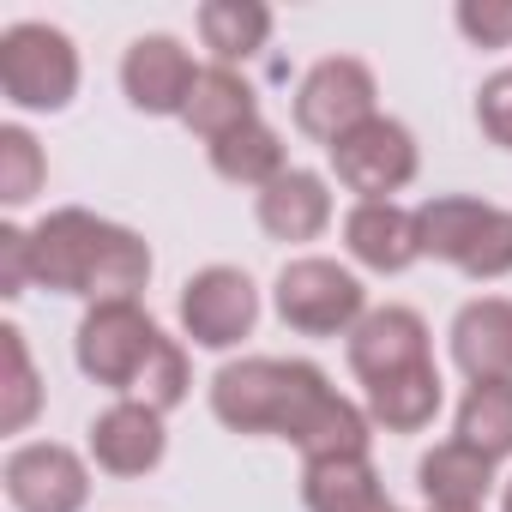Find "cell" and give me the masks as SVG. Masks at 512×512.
I'll return each mask as SVG.
<instances>
[{
	"label": "cell",
	"instance_id": "obj_1",
	"mask_svg": "<svg viewBox=\"0 0 512 512\" xmlns=\"http://www.w3.org/2000/svg\"><path fill=\"white\" fill-rule=\"evenodd\" d=\"M211 416L229 434H278L314 458H362L374 440V422L362 404L332 392V380L314 362L290 356H241L211 374Z\"/></svg>",
	"mask_w": 512,
	"mask_h": 512
},
{
	"label": "cell",
	"instance_id": "obj_2",
	"mask_svg": "<svg viewBox=\"0 0 512 512\" xmlns=\"http://www.w3.org/2000/svg\"><path fill=\"white\" fill-rule=\"evenodd\" d=\"M31 272L55 296L79 302H139L151 284V247L127 223H109L85 205H61L31 229Z\"/></svg>",
	"mask_w": 512,
	"mask_h": 512
},
{
	"label": "cell",
	"instance_id": "obj_3",
	"mask_svg": "<svg viewBox=\"0 0 512 512\" xmlns=\"http://www.w3.org/2000/svg\"><path fill=\"white\" fill-rule=\"evenodd\" d=\"M422 260H446L476 284L512 278V211L476 193H434L416 205Z\"/></svg>",
	"mask_w": 512,
	"mask_h": 512
},
{
	"label": "cell",
	"instance_id": "obj_4",
	"mask_svg": "<svg viewBox=\"0 0 512 512\" xmlns=\"http://www.w3.org/2000/svg\"><path fill=\"white\" fill-rule=\"evenodd\" d=\"M175 338H163V326L139 308V302H97L85 308L79 332H73V356H79V374L121 392V398H139L145 380L157 374L163 350Z\"/></svg>",
	"mask_w": 512,
	"mask_h": 512
},
{
	"label": "cell",
	"instance_id": "obj_5",
	"mask_svg": "<svg viewBox=\"0 0 512 512\" xmlns=\"http://www.w3.org/2000/svg\"><path fill=\"white\" fill-rule=\"evenodd\" d=\"M0 91L25 115H61L79 97V49L67 31L25 19L0 31Z\"/></svg>",
	"mask_w": 512,
	"mask_h": 512
},
{
	"label": "cell",
	"instance_id": "obj_6",
	"mask_svg": "<svg viewBox=\"0 0 512 512\" xmlns=\"http://www.w3.org/2000/svg\"><path fill=\"white\" fill-rule=\"evenodd\" d=\"M272 308L302 338H350L362 326V314H368V290H362V278L350 266L308 253V260H290L278 272Z\"/></svg>",
	"mask_w": 512,
	"mask_h": 512
},
{
	"label": "cell",
	"instance_id": "obj_7",
	"mask_svg": "<svg viewBox=\"0 0 512 512\" xmlns=\"http://www.w3.org/2000/svg\"><path fill=\"white\" fill-rule=\"evenodd\" d=\"M374 97H380V85H374V67H368V61H356V55H326V61H314V67L302 73V85H296V127L332 151L344 133H356L362 121L380 115Z\"/></svg>",
	"mask_w": 512,
	"mask_h": 512
},
{
	"label": "cell",
	"instance_id": "obj_8",
	"mask_svg": "<svg viewBox=\"0 0 512 512\" xmlns=\"http://www.w3.org/2000/svg\"><path fill=\"white\" fill-rule=\"evenodd\" d=\"M326 157H332L338 187L356 193V205H380V199L404 193V187L416 181V163H422V157H416V133H410L404 121H392V115L362 121V127L344 133Z\"/></svg>",
	"mask_w": 512,
	"mask_h": 512
},
{
	"label": "cell",
	"instance_id": "obj_9",
	"mask_svg": "<svg viewBox=\"0 0 512 512\" xmlns=\"http://www.w3.org/2000/svg\"><path fill=\"white\" fill-rule=\"evenodd\" d=\"M175 314L199 350H235L260 326V290H253V278L241 266H205L181 284Z\"/></svg>",
	"mask_w": 512,
	"mask_h": 512
},
{
	"label": "cell",
	"instance_id": "obj_10",
	"mask_svg": "<svg viewBox=\"0 0 512 512\" xmlns=\"http://www.w3.org/2000/svg\"><path fill=\"white\" fill-rule=\"evenodd\" d=\"M0 482H7V500L19 512H85L91 500V464L61 440L13 446L0 464Z\"/></svg>",
	"mask_w": 512,
	"mask_h": 512
},
{
	"label": "cell",
	"instance_id": "obj_11",
	"mask_svg": "<svg viewBox=\"0 0 512 512\" xmlns=\"http://www.w3.org/2000/svg\"><path fill=\"white\" fill-rule=\"evenodd\" d=\"M344 356H350V374L362 386H380V380H398L410 368H428L434 362V338H428V320L416 308H368L362 326L344 338Z\"/></svg>",
	"mask_w": 512,
	"mask_h": 512
},
{
	"label": "cell",
	"instance_id": "obj_12",
	"mask_svg": "<svg viewBox=\"0 0 512 512\" xmlns=\"http://www.w3.org/2000/svg\"><path fill=\"white\" fill-rule=\"evenodd\" d=\"M205 67H193V49L169 31L133 37L121 55V91L139 115H187V97Z\"/></svg>",
	"mask_w": 512,
	"mask_h": 512
},
{
	"label": "cell",
	"instance_id": "obj_13",
	"mask_svg": "<svg viewBox=\"0 0 512 512\" xmlns=\"http://www.w3.org/2000/svg\"><path fill=\"white\" fill-rule=\"evenodd\" d=\"M169 452V428L163 410L139 404V398H115L97 422H91V458L109 476H151Z\"/></svg>",
	"mask_w": 512,
	"mask_h": 512
},
{
	"label": "cell",
	"instance_id": "obj_14",
	"mask_svg": "<svg viewBox=\"0 0 512 512\" xmlns=\"http://www.w3.org/2000/svg\"><path fill=\"white\" fill-rule=\"evenodd\" d=\"M344 247L350 260L380 272V278H398L422 260V235H416V211H404L398 199H380V205H350L344 217Z\"/></svg>",
	"mask_w": 512,
	"mask_h": 512
},
{
	"label": "cell",
	"instance_id": "obj_15",
	"mask_svg": "<svg viewBox=\"0 0 512 512\" xmlns=\"http://www.w3.org/2000/svg\"><path fill=\"white\" fill-rule=\"evenodd\" d=\"M452 362L470 380H512V296H476L452 314Z\"/></svg>",
	"mask_w": 512,
	"mask_h": 512
},
{
	"label": "cell",
	"instance_id": "obj_16",
	"mask_svg": "<svg viewBox=\"0 0 512 512\" xmlns=\"http://www.w3.org/2000/svg\"><path fill=\"white\" fill-rule=\"evenodd\" d=\"M416 488H422L428 512H482V500L494 494V458H482L476 446H464L452 434L434 452H422Z\"/></svg>",
	"mask_w": 512,
	"mask_h": 512
},
{
	"label": "cell",
	"instance_id": "obj_17",
	"mask_svg": "<svg viewBox=\"0 0 512 512\" xmlns=\"http://www.w3.org/2000/svg\"><path fill=\"white\" fill-rule=\"evenodd\" d=\"M253 211H260V229L272 241H320L332 229V187L314 169H284L253 199Z\"/></svg>",
	"mask_w": 512,
	"mask_h": 512
},
{
	"label": "cell",
	"instance_id": "obj_18",
	"mask_svg": "<svg viewBox=\"0 0 512 512\" xmlns=\"http://www.w3.org/2000/svg\"><path fill=\"white\" fill-rule=\"evenodd\" d=\"M302 506L308 512H386L392 494L374 470V458H314L302 464Z\"/></svg>",
	"mask_w": 512,
	"mask_h": 512
},
{
	"label": "cell",
	"instance_id": "obj_19",
	"mask_svg": "<svg viewBox=\"0 0 512 512\" xmlns=\"http://www.w3.org/2000/svg\"><path fill=\"white\" fill-rule=\"evenodd\" d=\"M368 392V422L374 428H386V434H422L434 416H440V404H446V380H440V368L428 362V368H410V374H398V380H380V386H362Z\"/></svg>",
	"mask_w": 512,
	"mask_h": 512
},
{
	"label": "cell",
	"instance_id": "obj_20",
	"mask_svg": "<svg viewBox=\"0 0 512 512\" xmlns=\"http://www.w3.org/2000/svg\"><path fill=\"white\" fill-rule=\"evenodd\" d=\"M187 133H199L205 145H217V139H229L235 127H247V121H260V97H253V85L235 73V67H205L199 73V85H193V97H187Z\"/></svg>",
	"mask_w": 512,
	"mask_h": 512
},
{
	"label": "cell",
	"instance_id": "obj_21",
	"mask_svg": "<svg viewBox=\"0 0 512 512\" xmlns=\"http://www.w3.org/2000/svg\"><path fill=\"white\" fill-rule=\"evenodd\" d=\"M266 37H272V7H260V0H205L199 7V43L211 49L217 67L253 61Z\"/></svg>",
	"mask_w": 512,
	"mask_h": 512
},
{
	"label": "cell",
	"instance_id": "obj_22",
	"mask_svg": "<svg viewBox=\"0 0 512 512\" xmlns=\"http://www.w3.org/2000/svg\"><path fill=\"white\" fill-rule=\"evenodd\" d=\"M211 151V169L223 175V181H235V187H272L284 169H296L290 163V151H284V139H278V127H266V121H247V127H235L229 139H217V145H205Z\"/></svg>",
	"mask_w": 512,
	"mask_h": 512
},
{
	"label": "cell",
	"instance_id": "obj_23",
	"mask_svg": "<svg viewBox=\"0 0 512 512\" xmlns=\"http://www.w3.org/2000/svg\"><path fill=\"white\" fill-rule=\"evenodd\" d=\"M458 440L482 458H512V380H470L458 398Z\"/></svg>",
	"mask_w": 512,
	"mask_h": 512
},
{
	"label": "cell",
	"instance_id": "obj_24",
	"mask_svg": "<svg viewBox=\"0 0 512 512\" xmlns=\"http://www.w3.org/2000/svg\"><path fill=\"white\" fill-rule=\"evenodd\" d=\"M0 356H7V386H0V434H25L43 410V380L25 350L19 326H0Z\"/></svg>",
	"mask_w": 512,
	"mask_h": 512
},
{
	"label": "cell",
	"instance_id": "obj_25",
	"mask_svg": "<svg viewBox=\"0 0 512 512\" xmlns=\"http://www.w3.org/2000/svg\"><path fill=\"white\" fill-rule=\"evenodd\" d=\"M43 181H49L43 145L19 121H7V127H0V205H31L43 193Z\"/></svg>",
	"mask_w": 512,
	"mask_h": 512
},
{
	"label": "cell",
	"instance_id": "obj_26",
	"mask_svg": "<svg viewBox=\"0 0 512 512\" xmlns=\"http://www.w3.org/2000/svg\"><path fill=\"white\" fill-rule=\"evenodd\" d=\"M476 127H482L488 145L512 151V67H500V73L482 79V91H476Z\"/></svg>",
	"mask_w": 512,
	"mask_h": 512
},
{
	"label": "cell",
	"instance_id": "obj_27",
	"mask_svg": "<svg viewBox=\"0 0 512 512\" xmlns=\"http://www.w3.org/2000/svg\"><path fill=\"white\" fill-rule=\"evenodd\" d=\"M458 31L476 49H506L512 43V0H458Z\"/></svg>",
	"mask_w": 512,
	"mask_h": 512
},
{
	"label": "cell",
	"instance_id": "obj_28",
	"mask_svg": "<svg viewBox=\"0 0 512 512\" xmlns=\"http://www.w3.org/2000/svg\"><path fill=\"white\" fill-rule=\"evenodd\" d=\"M31 284H37V272H31V229L7 223V229H0V296L19 302Z\"/></svg>",
	"mask_w": 512,
	"mask_h": 512
},
{
	"label": "cell",
	"instance_id": "obj_29",
	"mask_svg": "<svg viewBox=\"0 0 512 512\" xmlns=\"http://www.w3.org/2000/svg\"><path fill=\"white\" fill-rule=\"evenodd\" d=\"M500 512H512V476L500 482Z\"/></svg>",
	"mask_w": 512,
	"mask_h": 512
}]
</instances>
